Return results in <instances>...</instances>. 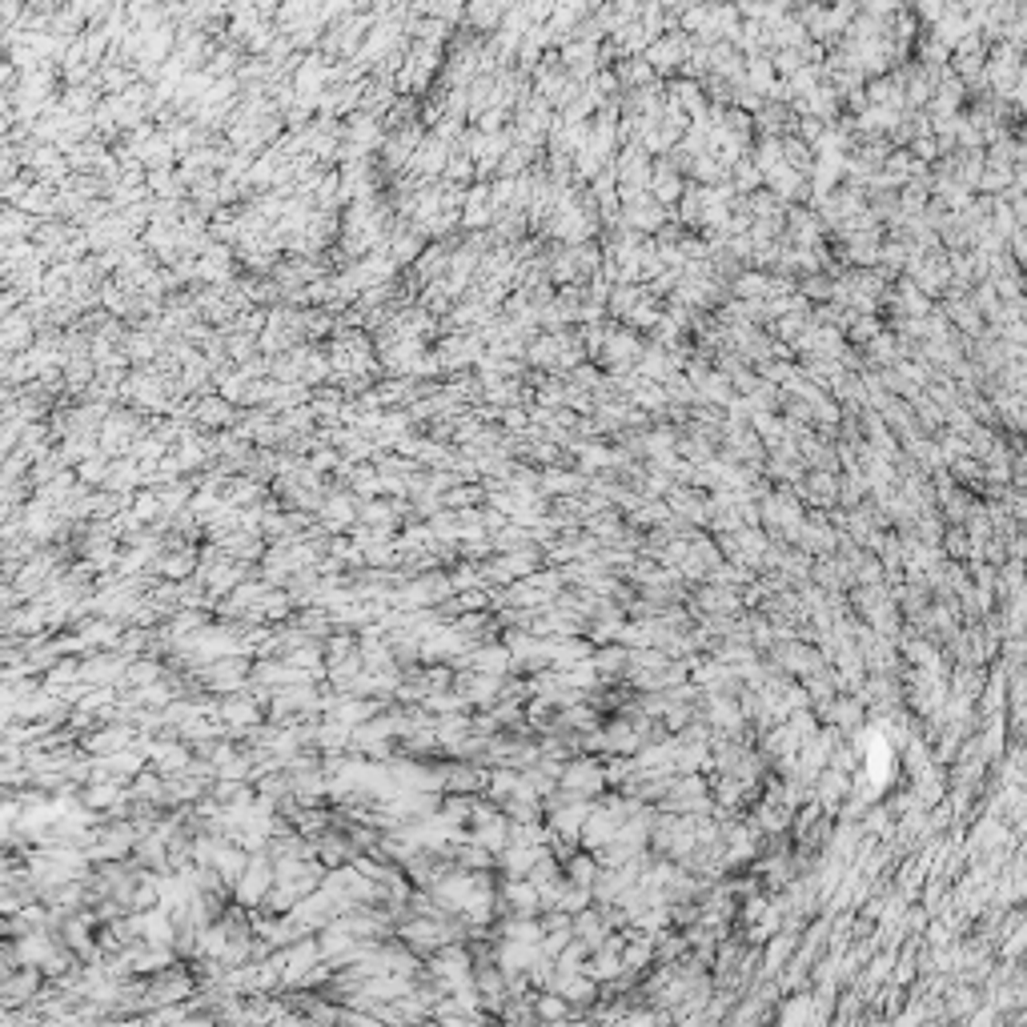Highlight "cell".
I'll list each match as a JSON object with an SVG mask.
<instances>
[{"label": "cell", "instance_id": "obj_12", "mask_svg": "<svg viewBox=\"0 0 1027 1027\" xmlns=\"http://www.w3.org/2000/svg\"><path fill=\"white\" fill-rule=\"evenodd\" d=\"M185 995H193V983H189L185 975L169 971L165 980H157L153 988L145 991V1003H161V1008H165V1003H177V1000H185Z\"/></svg>", "mask_w": 1027, "mask_h": 1027}, {"label": "cell", "instance_id": "obj_36", "mask_svg": "<svg viewBox=\"0 0 1027 1027\" xmlns=\"http://www.w3.org/2000/svg\"><path fill=\"white\" fill-rule=\"evenodd\" d=\"M326 466H334V454H317L314 458V470H326Z\"/></svg>", "mask_w": 1027, "mask_h": 1027}, {"label": "cell", "instance_id": "obj_31", "mask_svg": "<svg viewBox=\"0 0 1027 1027\" xmlns=\"http://www.w3.org/2000/svg\"><path fill=\"white\" fill-rule=\"evenodd\" d=\"M261 494V486L257 482H237L233 486V494H229V502H233V506H241V502H254Z\"/></svg>", "mask_w": 1027, "mask_h": 1027}, {"label": "cell", "instance_id": "obj_19", "mask_svg": "<svg viewBox=\"0 0 1027 1027\" xmlns=\"http://www.w3.org/2000/svg\"><path fill=\"white\" fill-rule=\"evenodd\" d=\"M65 943L80 955H93L97 943L88 939V919H65Z\"/></svg>", "mask_w": 1027, "mask_h": 1027}, {"label": "cell", "instance_id": "obj_32", "mask_svg": "<svg viewBox=\"0 0 1027 1027\" xmlns=\"http://www.w3.org/2000/svg\"><path fill=\"white\" fill-rule=\"evenodd\" d=\"M394 254H398V261L418 257V254H421V241H418V237H398V241H394Z\"/></svg>", "mask_w": 1027, "mask_h": 1027}, {"label": "cell", "instance_id": "obj_34", "mask_svg": "<svg viewBox=\"0 0 1027 1027\" xmlns=\"http://www.w3.org/2000/svg\"><path fill=\"white\" fill-rule=\"evenodd\" d=\"M622 662H627V654H622V650H607V654H598V670H614V667H622Z\"/></svg>", "mask_w": 1027, "mask_h": 1027}, {"label": "cell", "instance_id": "obj_9", "mask_svg": "<svg viewBox=\"0 0 1027 1027\" xmlns=\"http://www.w3.org/2000/svg\"><path fill=\"white\" fill-rule=\"evenodd\" d=\"M140 747L149 751V759H153L165 774H185L189 762H193V759H189V751L181 747V742H149L145 734H140Z\"/></svg>", "mask_w": 1027, "mask_h": 1027}, {"label": "cell", "instance_id": "obj_8", "mask_svg": "<svg viewBox=\"0 0 1027 1027\" xmlns=\"http://www.w3.org/2000/svg\"><path fill=\"white\" fill-rule=\"evenodd\" d=\"M474 843H482L490 855H502L510 847V814L506 811H494L486 814V819H478V831L470 835Z\"/></svg>", "mask_w": 1027, "mask_h": 1027}, {"label": "cell", "instance_id": "obj_21", "mask_svg": "<svg viewBox=\"0 0 1027 1027\" xmlns=\"http://www.w3.org/2000/svg\"><path fill=\"white\" fill-rule=\"evenodd\" d=\"M622 963H627V960H618V955H614L610 948H602L582 971H586L590 980H607V975H618V971H622Z\"/></svg>", "mask_w": 1027, "mask_h": 1027}, {"label": "cell", "instance_id": "obj_16", "mask_svg": "<svg viewBox=\"0 0 1027 1027\" xmlns=\"http://www.w3.org/2000/svg\"><path fill=\"white\" fill-rule=\"evenodd\" d=\"M506 903L514 908V915H534L542 911V895L530 879H510L506 883Z\"/></svg>", "mask_w": 1027, "mask_h": 1027}, {"label": "cell", "instance_id": "obj_5", "mask_svg": "<svg viewBox=\"0 0 1027 1027\" xmlns=\"http://www.w3.org/2000/svg\"><path fill=\"white\" fill-rule=\"evenodd\" d=\"M454 667H474V670H490V674H506L514 667V654H510L506 642H502V647H470V650H462L454 659Z\"/></svg>", "mask_w": 1027, "mask_h": 1027}, {"label": "cell", "instance_id": "obj_20", "mask_svg": "<svg viewBox=\"0 0 1027 1027\" xmlns=\"http://www.w3.org/2000/svg\"><path fill=\"white\" fill-rule=\"evenodd\" d=\"M157 566H161V574H165V578H185V574L197 566V554H193V546H185L181 554H169V558H161Z\"/></svg>", "mask_w": 1027, "mask_h": 1027}, {"label": "cell", "instance_id": "obj_29", "mask_svg": "<svg viewBox=\"0 0 1027 1027\" xmlns=\"http://www.w3.org/2000/svg\"><path fill=\"white\" fill-rule=\"evenodd\" d=\"M566 1003L570 1000L562 991L558 995H542V1000H538V1015H542V1020H562V1015H566Z\"/></svg>", "mask_w": 1027, "mask_h": 1027}, {"label": "cell", "instance_id": "obj_23", "mask_svg": "<svg viewBox=\"0 0 1027 1027\" xmlns=\"http://www.w3.org/2000/svg\"><path fill=\"white\" fill-rule=\"evenodd\" d=\"M80 638H85V647H109V642L120 638V627L117 622H88V627L80 630Z\"/></svg>", "mask_w": 1027, "mask_h": 1027}, {"label": "cell", "instance_id": "obj_7", "mask_svg": "<svg viewBox=\"0 0 1027 1027\" xmlns=\"http://www.w3.org/2000/svg\"><path fill=\"white\" fill-rule=\"evenodd\" d=\"M538 951H542V943H522V939H502V948H498V955H494V963L502 968V975H506V980H514V975H522V971H530V963L538 960Z\"/></svg>", "mask_w": 1027, "mask_h": 1027}, {"label": "cell", "instance_id": "obj_1", "mask_svg": "<svg viewBox=\"0 0 1027 1027\" xmlns=\"http://www.w3.org/2000/svg\"><path fill=\"white\" fill-rule=\"evenodd\" d=\"M274 883H277L274 859L257 851V855H249V867L241 871L233 895H237V903H245V908H257V903H265V895L274 891Z\"/></svg>", "mask_w": 1027, "mask_h": 1027}, {"label": "cell", "instance_id": "obj_13", "mask_svg": "<svg viewBox=\"0 0 1027 1027\" xmlns=\"http://www.w3.org/2000/svg\"><path fill=\"white\" fill-rule=\"evenodd\" d=\"M257 719H261L257 702L245 699V694H233V699H225V707H221V722H225V727L245 731V727H254Z\"/></svg>", "mask_w": 1027, "mask_h": 1027}, {"label": "cell", "instance_id": "obj_3", "mask_svg": "<svg viewBox=\"0 0 1027 1027\" xmlns=\"http://www.w3.org/2000/svg\"><path fill=\"white\" fill-rule=\"evenodd\" d=\"M317 960H326V955H321V943H317V939H306V935H301L297 943H289V951H277L281 980H285V988L301 983V975H306L309 968H317Z\"/></svg>", "mask_w": 1027, "mask_h": 1027}, {"label": "cell", "instance_id": "obj_25", "mask_svg": "<svg viewBox=\"0 0 1027 1027\" xmlns=\"http://www.w3.org/2000/svg\"><path fill=\"white\" fill-rule=\"evenodd\" d=\"M197 418L205 421V426H229V421H233V406H229V401H201Z\"/></svg>", "mask_w": 1027, "mask_h": 1027}, {"label": "cell", "instance_id": "obj_24", "mask_svg": "<svg viewBox=\"0 0 1027 1027\" xmlns=\"http://www.w3.org/2000/svg\"><path fill=\"white\" fill-rule=\"evenodd\" d=\"M140 474H145V466H133V462H117V466H109L105 486H109V490H125V486H133Z\"/></svg>", "mask_w": 1027, "mask_h": 1027}, {"label": "cell", "instance_id": "obj_18", "mask_svg": "<svg viewBox=\"0 0 1027 1027\" xmlns=\"http://www.w3.org/2000/svg\"><path fill=\"white\" fill-rule=\"evenodd\" d=\"M490 774L486 771H470V767H454V771H446V787L454 791V794H466V791H478L482 783H486Z\"/></svg>", "mask_w": 1027, "mask_h": 1027}, {"label": "cell", "instance_id": "obj_33", "mask_svg": "<svg viewBox=\"0 0 1027 1027\" xmlns=\"http://www.w3.org/2000/svg\"><path fill=\"white\" fill-rule=\"evenodd\" d=\"M426 687H430V690H450V670H446V667H438V670H430V679H426Z\"/></svg>", "mask_w": 1027, "mask_h": 1027}, {"label": "cell", "instance_id": "obj_11", "mask_svg": "<svg viewBox=\"0 0 1027 1027\" xmlns=\"http://www.w3.org/2000/svg\"><path fill=\"white\" fill-rule=\"evenodd\" d=\"M229 943H233V931H229V923H205L201 928V939H197V955H205V960H225Z\"/></svg>", "mask_w": 1027, "mask_h": 1027}, {"label": "cell", "instance_id": "obj_26", "mask_svg": "<svg viewBox=\"0 0 1027 1027\" xmlns=\"http://www.w3.org/2000/svg\"><path fill=\"white\" fill-rule=\"evenodd\" d=\"M670 60H674V65H679V60H682V45H679V40H674V36H670V40H659V45H654L650 53H647V65L670 68Z\"/></svg>", "mask_w": 1027, "mask_h": 1027}, {"label": "cell", "instance_id": "obj_14", "mask_svg": "<svg viewBox=\"0 0 1027 1027\" xmlns=\"http://www.w3.org/2000/svg\"><path fill=\"white\" fill-rule=\"evenodd\" d=\"M602 779H607V774H602L598 767H594V762H574L570 771H562V787L574 791V794H590V791H598V787H602Z\"/></svg>", "mask_w": 1027, "mask_h": 1027}, {"label": "cell", "instance_id": "obj_10", "mask_svg": "<svg viewBox=\"0 0 1027 1027\" xmlns=\"http://www.w3.org/2000/svg\"><path fill=\"white\" fill-rule=\"evenodd\" d=\"M546 855V847H526V843H510L506 851H502V867H506L510 879H526V875L534 871V863Z\"/></svg>", "mask_w": 1027, "mask_h": 1027}, {"label": "cell", "instance_id": "obj_6", "mask_svg": "<svg viewBox=\"0 0 1027 1027\" xmlns=\"http://www.w3.org/2000/svg\"><path fill=\"white\" fill-rule=\"evenodd\" d=\"M458 690L466 694V702H482V707H490V702L506 690V679H502V674H490V670L458 674Z\"/></svg>", "mask_w": 1027, "mask_h": 1027}, {"label": "cell", "instance_id": "obj_30", "mask_svg": "<svg viewBox=\"0 0 1027 1027\" xmlns=\"http://www.w3.org/2000/svg\"><path fill=\"white\" fill-rule=\"evenodd\" d=\"M361 518H366V522H386V526H389V522H394V506H389V502H386V506H381V502H366V506H361Z\"/></svg>", "mask_w": 1027, "mask_h": 1027}, {"label": "cell", "instance_id": "obj_17", "mask_svg": "<svg viewBox=\"0 0 1027 1027\" xmlns=\"http://www.w3.org/2000/svg\"><path fill=\"white\" fill-rule=\"evenodd\" d=\"M490 209H494V189H470V193H466V209H462V221H466V225H486Z\"/></svg>", "mask_w": 1027, "mask_h": 1027}, {"label": "cell", "instance_id": "obj_27", "mask_svg": "<svg viewBox=\"0 0 1027 1027\" xmlns=\"http://www.w3.org/2000/svg\"><path fill=\"white\" fill-rule=\"evenodd\" d=\"M157 679H161L157 662H129V670H125L129 687H149V682H157Z\"/></svg>", "mask_w": 1027, "mask_h": 1027}, {"label": "cell", "instance_id": "obj_28", "mask_svg": "<svg viewBox=\"0 0 1027 1027\" xmlns=\"http://www.w3.org/2000/svg\"><path fill=\"white\" fill-rule=\"evenodd\" d=\"M594 879H598V867L582 855V859H570V883H582V887H594Z\"/></svg>", "mask_w": 1027, "mask_h": 1027}, {"label": "cell", "instance_id": "obj_35", "mask_svg": "<svg viewBox=\"0 0 1027 1027\" xmlns=\"http://www.w3.org/2000/svg\"><path fill=\"white\" fill-rule=\"evenodd\" d=\"M458 602L462 607H486V590H466Z\"/></svg>", "mask_w": 1027, "mask_h": 1027}, {"label": "cell", "instance_id": "obj_2", "mask_svg": "<svg viewBox=\"0 0 1027 1027\" xmlns=\"http://www.w3.org/2000/svg\"><path fill=\"white\" fill-rule=\"evenodd\" d=\"M430 971H434V980H438L441 991H458V988H466V983H474L470 955L462 951L458 943H446V948H438L434 963H430Z\"/></svg>", "mask_w": 1027, "mask_h": 1027}, {"label": "cell", "instance_id": "obj_4", "mask_svg": "<svg viewBox=\"0 0 1027 1027\" xmlns=\"http://www.w3.org/2000/svg\"><path fill=\"white\" fill-rule=\"evenodd\" d=\"M137 739H140L137 727H129V722H113V727L88 734V739H85V751H93L97 759H105V754H117V751L137 747Z\"/></svg>", "mask_w": 1027, "mask_h": 1027}, {"label": "cell", "instance_id": "obj_15", "mask_svg": "<svg viewBox=\"0 0 1027 1027\" xmlns=\"http://www.w3.org/2000/svg\"><path fill=\"white\" fill-rule=\"evenodd\" d=\"M36 983H40L36 968H25L20 975H8L5 988H0V1003H5V1008H16V1003H25L28 995L36 991Z\"/></svg>", "mask_w": 1027, "mask_h": 1027}, {"label": "cell", "instance_id": "obj_22", "mask_svg": "<svg viewBox=\"0 0 1027 1027\" xmlns=\"http://www.w3.org/2000/svg\"><path fill=\"white\" fill-rule=\"evenodd\" d=\"M518 787H522L518 767H502V771L490 774V794H494V799H514V791H518Z\"/></svg>", "mask_w": 1027, "mask_h": 1027}]
</instances>
